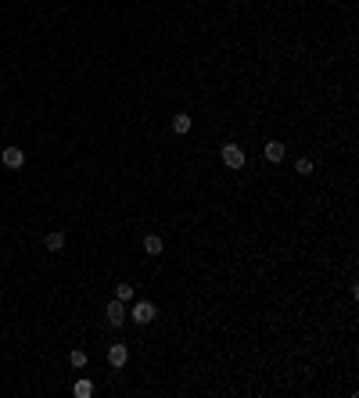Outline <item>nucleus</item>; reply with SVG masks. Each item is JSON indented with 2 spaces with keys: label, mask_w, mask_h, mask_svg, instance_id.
Masks as SVG:
<instances>
[{
  "label": "nucleus",
  "mask_w": 359,
  "mask_h": 398,
  "mask_svg": "<svg viewBox=\"0 0 359 398\" xmlns=\"http://www.w3.org/2000/svg\"><path fill=\"white\" fill-rule=\"evenodd\" d=\"M223 161H227L230 169H244V151H241L237 144H223Z\"/></svg>",
  "instance_id": "obj_1"
},
{
  "label": "nucleus",
  "mask_w": 359,
  "mask_h": 398,
  "mask_svg": "<svg viewBox=\"0 0 359 398\" xmlns=\"http://www.w3.org/2000/svg\"><path fill=\"white\" fill-rule=\"evenodd\" d=\"M129 316H133V323H140V326H144V323H151V319H154V305H151V301H137Z\"/></svg>",
  "instance_id": "obj_2"
},
{
  "label": "nucleus",
  "mask_w": 359,
  "mask_h": 398,
  "mask_svg": "<svg viewBox=\"0 0 359 398\" xmlns=\"http://www.w3.org/2000/svg\"><path fill=\"white\" fill-rule=\"evenodd\" d=\"M122 323H126V309L115 298V301H108V326H122Z\"/></svg>",
  "instance_id": "obj_3"
},
{
  "label": "nucleus",
  "mask_w": 359,
  "mask_h": 398,
  "mask_svg": "<svg viewBox=\"0 0 359 398\" xmlns=\"http://www.w3.org/2000/svg\"><path fill=\"white\" fill-rule=\"evenodd\" d=\"M4 165H8V169H22V165H26V151H22V147H8V151H4Z\"/></svg>",
  "instance_id": "obj_4"
},
{
  "label": "nucleus",
  "mask_w": 359,
  "mask_h": 398,
  "mask_svg": "<svg viewBox=\"0 0 359 398\" xmlns=\"http://www.w3.org/2000/svg\"><path fill=\"white\" fill-rule=\"evenodd\" d=\"M43 244H47V251H61V248H65V233H61V230H54V233H47V237H43Z\"/></svg>",
  "instance_id": "obj_5"
},
{
  "label": "nucleus",
  "mask_w": 359,
  "mask_h": 398,
  "mask_svg": "<svg viewBox=\"0 0 359 398\" xmlns=\"http://www.w3.org/2000/svg\"><path fill=\"white\" fill-rule=\"evenodd\" d=\"M108 359H111V366H126V359H129V352H126L122 344H111V348H108Z\"/></svg>",
  "instance_id": "obj_6"
},
{
  "label": "nucleus",
  "mask_w": 359,
  "mask_h": 398,
  "mask_svg": "<svg viewBox=\"0 0 359 398\" xmlns=\"http://www.w3.org/2000/svg\"><path fill=\"white\" fill-rule=\"evenodd\" d=\"M266 158H270V161H280V158H284V144L270 140V144H266Z\"/></svg>",
  "instance_id": "obj_7"
},
{
  "label": "nucleus",
  "mask_w": 359,
  "mask_h": 398,
  "mask_svg": "<svg viewBox=\"0 0 359 398\" xmlns=\"http://www.w3.org/2000/svg\"><path fill=\"white\" fill-rule=\"evenodd\" d=\"M162 248H165L162 237H147V241H144V251H147V255H162Z\"/></svg>",
  "instance_id": "obj_8"
},
{
  "label": "nucleus",
  "mask_w": 359,
  "mask_h": 398,
  "mask_svg": "<svg viewBox=\"0 0 359 398\" xmlns=\"http://www.w3.org/2000/svg\"><path fill=\"white\" fill-rule=\"evenodd\" d=\"M72 391H76V398H90V394H94V384H90V380H76Z\"/></svg>",
  "instance_id": "obj_9"
},
{
  "label": "nucleus",
  "mask_w": 359,
  "mask_h": 398,
  "mask_svg": "<svg viewBox=\"0 0 359 398\" xmlns=\"http://www.w3.org/2000/svg\"><path fill=\"white\" fill-rule=\"evenodd\" d=\"M172 129H176V133H187V129H191V115H176V119H172Z\"/></svg>",
  "instance_id": "obj_10"
},
{
  "label": "nucleus",
  "mask_w": 359,
  "mask_h": 398,
  "mask_svg": "<svg viewBox=\"0 0 359 398\" xmlns=\"http://www.w3.org/2000/svg\"><path fill=\"white\" fill-rule=\"evenodd\" d=\"M69 362H72L76 369H83V366H86V352H83V348H76V352L69 355Z\"/></svg>",
  "instance_id": "obj_11"
},
{
  "label": "nucleus",
  "mask_w": 359,
  "mask_h": 398,
  "mask_svg": "<svg viewBox=\"0 0 359 398\" xmlns=\"http://www.w3.org/2000/svg\"><path fill=\"white\" fill-rule=\"evenodd\" d=\"M115 298H119V301H129V298H133V287H129V284H119V287H115Z\"/></svg>",
  "instance_id": "obj_12"
},
{
  "label": "nucleus",
  "mask_w": 359,
  "mask_h": 398,
  "mask_svg": "<svg viewBox=\"0 0 359 398\" xmlns=\"http://www.w3.org/2000/svg\"><path fill=\"white\" fill-rule=\"evenodd\" d=\"M295 169H298L302 176H309V172H312V161H309V158H298V165H295Z\"/></svg>",
  "instance_id": "obj_13"
}]
</instances>
